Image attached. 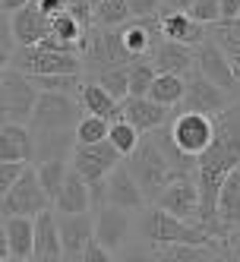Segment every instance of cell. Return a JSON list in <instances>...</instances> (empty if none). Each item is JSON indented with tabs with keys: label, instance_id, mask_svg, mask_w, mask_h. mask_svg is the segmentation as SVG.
Instances as JSON below:
<instances>
[{
	"label": "cell",
	"instance_id": "33",
	"mask_svg": "<svg viewBox=\"0 0 240 262\" xmlns=\"http://www.w3.org/2000/svg\"><path fill=\"white\" fill-rule=\"evenodd\" d=\"M67 174H70L67 158H48V161L38 164V180H41V186L48 190L51 199H57V196H60V186H63Z\"/></svg>",
	"mask_w": 240,
	"mask_h": 262
},
{
	"label": "cell",
	"instance_id": "21",
	"mask_svg": "<svg viewBox=\"0 0 240 262\" xmlns=\"http://www.w3.org/2000/svg\"><path fill=\"white\" fill-rule=\"evenodd\" d=\"M107 202L111 205H120V209H142L145 202V193H142V186L136 183L133 171L130 167H114V171L107 174Z\"/></svg>",
	"mask_w": 240,
	"mask_h": 262
},
{
	"label": "cell",
	"instance_id": "6",
	"mask_svg": "<svg viewBox=\"0 0 240 262\" xmlns=\"http://www.w3.org/2000/svg\"><path fill=\"white\" fill-rule=\"evenodd\" d=\"M0 85H4V120L13 123H29L35 114V104H38L41 89L32 82L29 73L7 67L0 73Z\"/></svg>",
	"mask_w": 240,
	"mask_h": 262
},
{
	"label": "cell",
	"instance_id": "1",
	"mask_svg": "<svg viewBox=\"0 0 240 262\" xmlns=\"http://www.w3.org/2000/svg\"><path fill=\"white\" fill-rule=\"evenodd\" d=\"M234 167H240V98H234L221 114H215V139L199 155V167H196V183H199L196 224H202L215 240H225L228 247L231 237H225L218 224V196Z\"/></svg>",
	"mask_w": 240,
	"mask_h": 262
},
{
	"label": "cell",
	"instance_id": "29",
	"mask_svg": "<svg viewBox=\"0 0 240 262\" xmlns=\"http://www.w3.org/2000/svg\"><path fill=\"white\" fill-rule=\"evenodd\" d=\"M183 95H187V79L180 73H158L149 89V98H155L158 104H168V107L180 104Z\"/></svg>",
	"mask_w": 240,
	"mask_h": 262
},
{
	"label": "cell",
	"instance_id": "35",
	"mask_svg": "<svg viewBox=\"0 0 240 262\" xmlns=\"http://www.w3.org/2000/svg\"><path fill=\"white\" fill-rule=\"evenodd\" d=\"M130 0H98L95 4V23L98 26H123L130 23Z\"/></svg>",
	"mask_w": 240,
	"mask_h": 262
},
{
	"label": "cell",
	"instance_id": "36",
	"mask_svg": "<svg viewBox=\"0 0 240 262\" xmlns=\"http://www.w3.org/2000/svg\"><path fill=\"white\" fill-rule=\"evenodd\" d=\"M98 82L114 95L117 101H123L126 95H130V63L123 67H111V70H101L98 73Z\"/></svg>",
	"mask_w": 240,
	"mask_h": 262
},
{
	"label": "cell",
	"instance_id": "26",
	"mask_svg": "<svg viewBox=\"0 0 240 262\" xmlns=\"http://www.w3.org/2000/svg\"><path fill=\"white\" fill-rule=\"evenodd\" d=\"M57 205V212H89L92 209V193H89V180L76 171V167H70V174L60 186V196L54 199Z\"/></svg>",
	"mask_w": 240,
	"mask_h": 262
},
{
	"label": "cell",
	"instance_id": "37",
	"mask_svg": "<svg viewBox=\"0 0 240 262\" xmlns=\"http://www.w3.org/2000/svg\"><path fill=\"white\" fill-rule=\"evenodd\" d=\"M51 26H54V35H57V38H63V41H70V45H79L82 35L89 32L70 10H63V13H57V16H51Z\"/></svg>",
	"mask_w": 240,
	"mask_h": 262
},
{
	"label": "cell",
	"instance_id": "16",
	"mask_svg": "<svg viewBox=\"0 0 240 262\" xmlns=\"http://www.w3.org/2000/svg\"><path fill=\"white\" fill-rule=\"evenodd\" d=\"M95 237L111 253H117L130 237V209H120V205H111V202L101 205L95 212Z\"/></svg>",
	"mask_w": 240,
	"mask_h": 262
},
{
	"label": "cell",
	"instance_id": "4",
	"mask_svg": "<svg viewBox=\"0 0 240 262\" xmlns=\"http://www.w3.org/2000/svg\"><path fill=\"white\" fill-rule=\"evenodd\" d=\"M7 63L38 76V73H82V54L76 51H57L45 45H16V51L7 54Z\"/></svg>",
	"mask_w": 240,
	"mask_h": 262
},
{
	"label": "cell",
	"instance_id": "39",
	"mask_svg": "<svg viewBox=\"0 0 240 262\" xmlns=\"http://www.w3.org/2000/svg\"><path fill=\"white\" fill-rule=\"evenodd\" d=\"M190 16H196V19L206 23V26H215L221 19V0H196Z\"/></svg>",
	"mask_w": 240,
	"mask_h": 262
},
{
	"label": "cell",
	"instance_id": "44",
	"mask_svg": "<svg viewBox=\"0 0 240 262\" xmlns=\"http://www.w3.org/2000/svg\"><path fill=\"white\" fill-rule=\"evenodd\" d=\"M67 4H70V0H38V7H41L48 16H57V13H63V10H67Z\"/></svg>",
	"mask_w": 240,
	"mask_h": 262
},
{
	"label": "cell",
	"instance_id": "31",
	"mask_svg": "<svg viewBox=\"0 0 240 262\" xmlns=\"http://www.w3.org/2000/svg\"><path fill=\"white\" fill-rule=\"evenodd\" d=\"M212 38L225 48V54L231 57L237 76H240V16H237V19H221V23H215Z\"/></svg>",
	"mask_w": 240,
	"mask_h": 262
},
{
	"label": "cell",
	"instance_id": "25",
	"mask_svg": "<svg viewBox=\"0 0 240 262\" xmlns=\"http://www.w3.org/2000/svg\"><path fill=\"white\" fill-rule=\"evenodd\" d=\"M218 224H221V231H225V237H234V231L240 228V167H234L225 180V186H221Z\"/></svg>",
	"mask_w": 240,
	"mask_h": 262
},
{
	"label": "cell",
	"instance_id": "23",
	"mask_svg": "<svg viewBox=\"0 0 240 262\" xmlns=\"http://www.w3.org/2000/svg\"><path fill=\"white\" fill-rule=\"evenodd\" d=\"M35 158V133L32 126L4 120L0 129V161H32Z\"/></svg>",
	"mask_w": 240,
	"mask_h": 262
},
{
	"label": "cell",
	"instance_id": "47",
	"mask_svg": "<svg viewBox=\"0 0 240 262\" xmlns=\"http://www.w3.org/2000/svg\"><path fill=\"white\" fill-rule=\"evenodd\" d=\"M95 4H98V0H92V7H95Z\"/></svg>",
	"mask_w": 240,
	"mask_h": 262
},
{
	"label": "cell",
	"instance_id": "34",
	"mask_svg": "<svg viewBox=\"0 0 240 262\" xmlns=\"http://www.w3.org/2000/svg\"><path fill=\"white\" fill-rule=\"evenodd\" d=\"M107 139L117 145V152H120L123 158H130V155L136 152V148H139V142H142V139H139V129H136L130 120H126V117H120V120L111 123Z\"/></svg>",
	"mask_w": 240,
	"mask_h": 262
},
{
	"label": "cell",
	"instance_id": "40",
	"mask_svg": "<svg viewBox=\"0 0 240 262\" xmlns=\"http://www.w3.org/2000/svg\"><path fill=\"white\" fill-rule=\"evenodd\" d=\"M26 171H29L26 161H0V193H7Z\"/></svg>",
	"mask_w": 240,
	"mask_h": 262
},
{
	"label": "cell",
	"instance_id": "17",
	"mask_svg": "<svg viewBox=\"0 0 240 262\" xmlns=\"http://www.w3.org/2000/svg\"><path fill=\"white\" fill-rule=\"evenodd\" d=\"M155 205H161V209H168V212L187 218V221H196L199 218V183L190 174H183L180 180H174L168 190L158 196Z\"/></svg>",
	"mask_w": 240,
	"mask_h": 262
},
{
	"label": "cell",
	"instance_id": "27",
	"mask_svg": "<svg viewBox=\"0 0 240 262\" xmlns=\"http://www.w3.org/2000/svg\"><path fill=\"white\" fill-rule=\"evenodd\" d=\"M79 101H82V111H89V114H98V117H104V120H111V123L123 117L120 101L111 95V92H107L101 82H85Z\"/></svg>",
	"mask_w": 240,
	"mask_h": 262
},
{
	"label": "cell",
	"instance_id": "28",
	"mask_svg": "<svg viewBox=\"0 0 240 262\" xmlns=\"http://www.w3.org/2000/svg\"><path fill=\"white\" fill-rule=\"evenodd\" d=\"M76 129H48V133H35V158H67L76 148Z\"/></svg>",
	"mask_w": 240,
	"mask_h": 262
},
{
	"label": "cell",
	"instance_id": "22",
	"mask_svg": "<svg viewBox=\"0 0 240 262\" xmlns=\"http://www.w3.org/2000/svg\"><path fill=\"white\" fill-rule=\"evenodd\" d=\"M161 32H164V38H174V41L193 45V48H199L206 41V23H199L196 16L183 13V10H164L161 13Z\"/></svg>",
	"mask_w": 240,
	"mask_h": 262
},
{
	"label": "cell",
	"instance_id": "14",
	"mask_svg": "<svg viewBox=\"0 0 240 262\" xmlns=\"http://www.w3.org/2000/svg\"><path fill=\"white\" fill-rule=\"evenodd\" d=\"M10 32H13L16 45H38V41H45L48 35L54 32V26H51V16L38 7V0H32L29 7L13 13Z\"/></svg>",
	"mask_w": 240,
	"mask_h": 262
},
{
	"label": "cell",
	"instance_id": "11",
	"mask_svg": "<svg viewBox=\"0 0 240 262\" xmlns=\"http://www.w3.org/2000/svg\"><path fill=\"white\" fill-rule=\"evenodd\" d=\"M196 70L202 76H209L215 85L231 92V95H240V76H237L231 57L225 54V48H221L215 38H206L196 48Z\"/></svg>",
	"mask_w": 240,
	"mask_h": 262
},
{
	"label": "cell",
	"instance_id": "10",
	"mask_svg": "<svg viewBox=\"0 0 240 262\" xmlns=\"http://www.w3.org/2000/svg\"><path fill=\"white\" fill-rule=\"evenodd\" d=\"M171 129H174V139L183 152L199 158L209 148V142L215 139V117L202 114V111H180L171 123Z\"/></svg>",
	"mask_w": 240,
	"mask_h": 262
},
{
	"label": "cell",
	"instance_id": "45",
	"mask_svg": "<svg viewBox=\"0 0 240 262\" xmlns=\"http://www.w3.org/2000/svg\"><path fill=\"white\" fill-rule=\"evenodd\" d=\"M193 4H196V0H161L164 10H183V13H190ZM164 10H161V13H164Z\"/></svg>",
	"mask_w": 240,
	"mask_h": 262
},
{
	"label": "cell",
	"instance_id": "5",
	"mask_svg": "<svg viewBox=\"0 0 240 262\" xmlns=\"http://www.w3.org/2000/svg\"><path fill=\"white\" fill-rule=\"evenodd\" d=\"M111 26H92L82 41H79V54H82V63L89 70H111V67H123L126 60H133V54L123 48V38H120V29L117 32H107Z\"/></svg>",
	"mask_w": 240,
	"mask_h": 262
},
{
	"label": "cell",
	"instance_id": "8",
	"mask_svg": "<svg viewBox=\"0 0 240 262\" xmlns=\"http://www.w3.org/2000/svg\"><path fill=\"white\" fill-rule=\"evenodd\" d=\"M0 196H4V215H32L35 218L54 202L48 196V190L41 186V180H38V171H32V167Z\"/></svg>",
	"mask_w": 240,
	"mask_h": 262
},
{
	"label": "cell",
	"instance_id": "24",
	"mask_svg": "<svg viewBox=\"0 0 240 262\" xmlns=\"http://www.w3.org/2000/svg\"><path fill=\"white\" fill-rule=\"evenodd\" d=\"M152 63L158 67V73H180V76H183V73L196 70V51H193V45L164 38L152 51Z\"/></svg>",
	"mask_w": 240,
	"mask_h": 262
},
{
	"label": "cell",
	"instance_id": "13",
	"mask_svg": "<svg viewBox=\"0 0 240 262\" xmlns=\"http://www.w3.org/2000/svg\"><path fill=\"white\" fill-rule=\"evenodd\" d=\"M92 237H95V218L89 212H60V240L67 262H79Z\"/></svg>",
	"mask_w": 240,
	"mask_h": 262
},
{
	"label": "cell",
	"instance_id": "20",
	"mask_svg": "<svg viewBox=\"0 0 240 262\" xmlns=\"http://www.w3.org/2000/svg\"><path fill=\"white\" fill-rule=\"evenodd\" d=\"M4 237L10 259H35V218L32 215H4Z\"/></svg>",
	"mask_w": 240,
	"mask_h": 262
},
{
	"label": "cell",
	"instance_id": "18",
	"mask_svg": "<svg viewBox=\"0 0 240 262\" xmlns=\"http://www.w3.org/2000/svg\"><path fill=\"white\" fill-rule=\"evenodd\" d=\"M123 107V117L130 120L139 133H155L158 126H164V120H168V104H158L155 98L149 95H126L120 101Z\"/></svg>",
	"mask_w": 240,
	"mask_h": 262
},
{
	"label": "cell",
	"instance_id": "15",
	"mask_svg": "<svg viewBox=\"0 0 240 262\" xmlns=\"http://www.w3.org/2000/svg\"><path fill=\"white\" fill-rule=\"evenodd\" d=\"M161 32V16H136V23H123L120 26V38H123V48L136 57H152V51L158 48L155 38Z\"/></svg>",
	"mask_w": 240,
	"mask_h": 262
},
{
	"label": "cell",
	"instance_id": "9",
	"mask_svg": "<svg viewBox=\"0 0 240 262\" xmlns=\"http://www.w3.org/2000/svg\"><path fill=\"white\" fill-rule=\"evenodd\" d=\"M70 158H73V167L92 183V180H104L120 164L123 155L117 152V145L111 139H101V142H76Z\"/></svg>",
	"mask_w": 240,
	"mask_h": 262
},
{
	"label": "cell",
	"instance_id": "7",
	"mask_svg": "<svg viewBox=\"0 0 240 262\" xmlns=\"http://www.w3.org/2000/svg\"><path fill=\"white\" fill-rule=\"evenodd\" d=\"M79 120V104L67 92H41L29 126L32 133H48V129H76Z\"/></svg>",
	"mask_w": 240,
	"mask_h": 262
},
{
	"label": "cell",
	"instance_id": "2",
	"mask_svg": "<svg viewBox=\"0 0 240 262\" xmlns=\"http://www.w3.org/2000/svg\"><path fill=\"white\" fill-rule=\"evenodd\" d=\"M142 237L152 243V247H158V243H209V247H215L218 253H231V247L225 240H215L202 224L196 221H187L180 218L168 209H161V205H152L149 212L142 215Z\"/></svg>",
	"mask_w": 240,
	"mask_h": 262
},
{
	"label": "cell",
	"instance_id": "12",
	"mask_svg": "<svg viewBox=\"0 0 240 262\" xmlns=\"http://www.w3.org/2000/svg\"><path fill=\"white\" fill-rule=\"evenodd\" d=\"M231 104V92L215 85L209 76H202L199 70H190L187 76V95L180 101V111H202V114H221Z\"/></svg>",
	"mask_w": 240,
	"mask_h": 262
},
{
	"label": "cell",
	"instance_id": "38",
	"mask_svg": "<svg viewBox=\"0 0 240 262\" xmlns=\"http://www.w3.org/2000/svg\"><path fill=\"white\" fill-rule=\"evenodd\" d=\"M107 133H111V120H104L98 114H85L76 126L79 142H101V139H107Z\"/></svg>",
	"mask_w": 240,
	"mask_h": 262
},
{
	"label": "cell",
	"instance_id": "43",
	"mask_svg": "<svg viewBox=\"0 0 240 262\" xmlns=\"http://www.w3.org/2000/svg\"><path fill=\"white\" fill-rule=\"evenodd\" d=\"M237 16H240V0H221V19H237Z\"/></svg>",
	"mask_w": 240,
	"mask_h": 262
},
{
	"label": "cell",
	"instance_id": "3",
	"mask_svg": "<svg viewBox=\"0 0 240 262\" xmlns=\"http://www.w3.org/2000/svg\"><path fill=\"white\" fill-rule=\"evenodd\" d=\"M126 167L133 171L136 183L142 186V193H145L149 202H158V196L168 190L174 180L183 177V171L171 164V158L161 152V145L155 139L139 142V148L130 155V164H126Z\"/></svg>",
	"mask_w": 240,
	"mask_h": 262
},
{
	"label": "cell",
	"instance_id": "42",
	"mask_svg": "<svg viewBox=\"0 0 240 262\" xmlns=\"http://www.w3.org/2000/svg\"><path fill=\"white\" fill-rule=\"evenodd\" d=\"M161 0H130V13L133 16H158Z\"/></svg>",
	"mask_w": 240,
	"mask_h": 262
},
{
	"label": "cell",
	"instance_id": "41",
	"mask_svg": "<svg viewBox=\"0 0 240 262\" xmlns=\"http://www.w3.org/2000/svg\"><path fill=\"white\" fill-rule=\"evenodd\" d=\"M111 256H114V253H111L98 237H92L89 247L82 250V259H79V262H111Z\"/></svg>",
	"mask_w": 240,
	"mask_h": 262
},
{
	"label": "cell",
	"instance_id": "46",
	"mask_svg": "<svg viewBox=\"0 0 240 262\" xmlns=\"http://www.w3.org/2000/svg\"><path fill=\"white\" fill-rule=\"evenodd\" d=\"M32 0H4V10L7 13H16V10H23V7H29Z\"/></svg>",
	"mask_w": 240,
	"mask_h": 262
},
{
	"label": "cell",
	"instance_id": "30",
	"mask_svg": "<svg viewBox=\"0 0 240 262\" xmlns=\"http://www.w3.org/2000/svg\"><path fill=\"white\" fill-rule=\"evenodd\" d=\"M152 253L161 259H174V262H196V259L218 256V250L209 247V243H158V247H152Z\"/></svg>",
	"mask_w": 240,
	"mask_h": 262
},
{
	"label": "cell",
	"instance_id": "19",
	"mask_svg": "<svg viewBox=\"0 0 240 262\" xmlns=\"http://www.w3.org/2000/svg\"><path fill=\"white\" fill-rule=\"evenodd\" d=\"M35 259H38V262H57V259H63L60 215H54L48 209L35 215Z\"/></svg>",
	"mask_w": 240,
	"mask_h": 262
},
{
	"label": "cell",
	"instance_id": "32",
	"mask_svg": "<svg viewBox=\"0 0 240 262\" xmlns=\"http://www.w3.org/2000/svg\"><path fill=\"white\" fill-rule=\"evenodd\" d=\"M32 82L41 92H67V95H82V79L79 73H38Z\"/></svg>",
	"mask_w": 240,
	"mask_h": 262
}]
</instances>
